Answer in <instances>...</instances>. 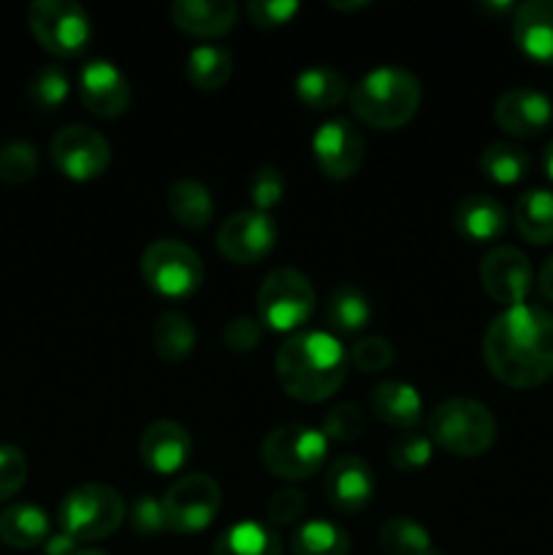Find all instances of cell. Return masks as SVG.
I'll return each mask as SVG.
<instances>
[{"instance_id":"obj_1","label":"cell","mask_w":553,"mask_h":555,"mask_svg":"<svg viewBox=\"0 0 553 555\" xmlns=\"http://www.w3.org/2000/svg\"><path fill=\"white\" fill-rule=\"evenodd\" d=\"M483 358L499 383L529 390L553 377V314L520 304L491 320L483 336Z\"/></svg>"},{"instance_id":"obj_2","label":"cell","mask_w":553,"mask_h":555,"mask_svg":"<svg viewBox=\"0 0 553 555\" xmlns=\"http://www.w3.org/2000/svg\"><path fill=\"white\" fill-rule=\"evenodd\" d=\"M347 356L331 331H298L274 358V374L291 399L318 404L345 383Z\"/></svg>"},{"instance_id":"obj_3","label":"cell","mask_w":553,"mask_h":555,"mask_svg":"<svg viewBox=\"0 0 553 555\" xmlns=\"http://www.w3.org/2000/svg\"><path fill=\"white\" fill-rule=\"evenodd\" d=\"M421 81L399 65H377L350 90V106L363 125L396 130L421 108Z\"/></svg>"},{"instance_id":"obj_4","label":"cell","mask_w":553,"mask_h":555,"mask_svg":"<svg viewBox=\"0 0 553 555\" xmlns=\"http://www.w3.org/2000/svg\"><path fill=\"white\" fill-rule=\"evenodd\" d=\"M428 439L445 453L477 459L497 442V417L477 399H445L428 415Z\"/></svg>"},{"instance_id":"obj_5","label":"cell","mask_w":553,"mask_h":555,"mask_svg":"<svg viewBox=\"0 0 553 555\" xmlns=\"http://www.w3.org/2000/svg\"><path fill=\"white\" fill-rule=\"evenodd\" d=\"M125 513H128V507L112 486L85 482V486L65 493L57 509V520L60 531L74 542H95L114 534L123 526Z\"/></svg>"},{"instance_id":"obj_6","label":"cell","mask_w":553,"mask_h":555,"mask_svg":"<svg viewBox=\"0 0 553 555\" xmlns=\"http://www.w3.org/2000/svg\"><path fill=\"white\" fill-rule=\"evenodd\" d=\"M141 276L160 298L182 301L204 285V260L190 244L157 238L141 255Z\"/></svg>"},{"instance_id":"obj_7","label":"cell","mask_w":553,"mask_h":555,"mask_svg":"<svg viewBox=\"0 0 553 555\" xmlns=\"http://www.w3.org/2000/svg\"><path fill=\"white\" fill-rule=\"evenodd\" d=\"M258 320L263 328L280 331V334H291L298 331L314 312V287L298 269L282 266L266 274L260 282L258 298Z\"/></svg>"},{"instance_id":"obj_8","label":"cell","mask_w":553,"mask_h":555,"mask_svg":"<svg viewBox=\"0 0 553 555\" xmlns=\"http://www.w3.org/2000/svg\"><path fill=\"white\" fill-rule=\"evenodd\" d=\"M329 455V439L318 428L301 426V423H287L266 434L260 444V459L266 469L280 480H307Z\"/></svg>"},{"instance_id":"obj_9","label":"cell","mask_w":553,"mask_h":555,"mask_svg":"<svg viewBox=\"0 0 553 555\" xmlns=\"http://www.w3.org/2000/svg\"><path fill=\"white\" fill-rule=\"evenodd\" d=\"M27 25L47 52L74 57L92 36L90 14L74 0H36L27 9Z\"/></svg>"},{"instance_id":"obj_10","label":"cell","mask_w":553,"mask_h":555,"mask_svg":"<svg viewBox=\"0 0 553 555\" xmlns=\"http://www.w3.org/2000/svg\"><path fill=\"white\" fill-rule=\"evenodd\" d=\"M163 502L168 531L177 534H198L217 518L222 504V491L215 477L204 472H190L171 482Z\"/></svg>"},{"instance_id":"obj_11","label":"cell","mask_w":553,"mask_h":555,"mask_svg":"<svg viewBox=\"0 0 553 555\" xmlns=\"http://www.w3.org/2000/svg\"><path fill=\"white\" fill-rule=\"evenodd\" d=\"M52 160L60 171L74 182H90L98 179L112 163V144L103 133L90 125H65L54 133Z\"/></svg>"},{"instance_id":"obj_12","label":"cell","mask_w":553,"mask_h":555,"mask_svg":"<svg viewBox=\"0 0 553 555\" xmlns=\"http://www.w3.org/2000/svg\"><path fill=\"white\" fill-rule=\"evenodd\" d=\"M312 155L325 177L342 182V179L356 177L358 168L363 166L366 141H363L361 130L347 117L325 119L312 135Z\"/></svg>"},{"instance_id":"obj_13","label":"cell","mask_w":553,"mask_h":555,"mask_svg":"<svg viewBox=\"0 0 553 555\" xmlns=\"http://www.w3.org/2000/svg\"><path fill=\"white\" fill-rule=\"evenodd\" d=\"M280 228L269 211L244 209L228 217L217 231V247L228 260L239 266H249L263 260L274 249Z\"/></svg>"},{"instance_id":"obj_14","label":"cell","mask_w":553,"mask_h":555,"mask_svg":"<svg viewBox=\"0 0 553 555\" xmlns=\"http://www.w3.org/2000/svg\"><path fill=\"white\" fill-rule=\"evenodd\" d=\"M480 282L488 298L502 307H520L535 285L529 258L515 247H493L480 260Z\"/></svg>"},{"instance_id":"obj_15","label":"cell","mask_w":553,"mask_h":555,"mask_svg":"<svg viewBox=\"0 0 553 555\" xmlns=\"http://www.w3.org/2000/svg\"><path fill=\"white\" fill-rule=\"evenodd\" d=\"M493 122L515 139H535L553 122V101L531 87H513L493 103Z\"/></svg>"},{"instance_id":"obj_16","label":"cell","mask_w":553,"mask_h":555,"mask_svg":"<svg viewBox=\"0 0 553 555\" xmlns=\"http://www.w3.org/2000/svg\"><path fill=\"white\" fill-rule=\"evenodd\" d=\"M377 482H374V472L361 455L347 453L331 461L325 469L323 493L329 504L339 513H361L372 504Z\"/></svg>"},{"instance_id":"obj_17","label":"cell","mask_w":553,"mask_h":555,"mask_svg":"<svg viewBox=\"0 0 553 555\" xmlns=\"http://www.w3.org/2000/svg\"><path fill=\"white\" fill-rule=\"evenodd\" d=\"M79 92L95 117L117 119L130 108V81L112 60H90L79 70Z\"/></svg>"},{"instance_id":"obj_18","label":"cell","mask_w":553,"mask_h":555,"mask_svg":"<svg viewBox=\"0 0 553 555\" xmlns=\"http://www.w3.org/2000/svg\"><path fill=\"white\" fill-rule=\"evenodd\" d=\"M139 455L155 475H177L193 455V437L177 421H155L141 434Z\"/></svg>"},{"instance_id":"obj_19","label":"cell","mask_w":553,"mask_h":555,"mask_svg":"<svg viewBox=\"0 0 553 555\" xmlns=\"http://www.w3.org/2000/svg\"><path fill=\"white\" fill-rule=\"evenodd\" d=\"M513 41L526 57L553 65V0H526L515 5Z\"/></svg>"},{"instance_id":"obj_20","label":"cell","mask_w":553,"mask_h":555,"mask_svg":"<svg viewBox=\"0 0 553 555\" xmlns=\"http://www.w3.org/2000/svg\"><path fill=\"white\" fill-rule=\"evenodd\" d=\"M510 215L502 201L488 193H472L455 204L453 225L466 242H493L507 231Z\"/></svg>"},{"instance_id":"obj_21","label":"cell","mask_w":553,"mask_h":555,"mask_svg":"<svg viewBox=\"0 0 553 555\" xmlns=\"http://www.w3.org/2000/svg\"><path fill=\"white\" fill-rule=\"evenodd\" d=\"M236 16L233 0H177L171 5L173 25L195 38L226 36L236 25Z\"/></svg>"},{"instance_id":"obj_22","label":"cell","mask_w":553,"mask_h":555,"mask_svg":"<svg viewBox=\"0 0 553 555\" xmlns=\"http://www.w3.org/2000/svg\"><path fill=\"white\" fill-rule=\"evenodd\" d=\"M369 410L374 412L377 421L401 428V431H415L417 423L423 421L421 393L401 379H385V383L374 385L369 393Z\"/></svg>"},{"instance_id":"obj_23","label":"cell","mask_w":553,"mask_h":555,"mask_svg":"<svg viewBox=\"0 0 553 555\" xmlns=\"http://www.w3.org/2000/svg\"><path fill=\"white\" fill-rule=\"evenodd\" d=\"M296 98L312 112H329L347 98V79L334 65H307L293 81Z\"/></svg>"},{"instance_id":"obj_24","label":"cell","mask_w":553,"mask_h":555,"mask_svg":"<svg viewBox=\"0 0 553 555\" xmlns=\"http://www.w3.org/2000/svg\"><path fill=\"white\" fill-rule=\"evenodd\" d=\"M211 555H282V542L274 526L244 518L217 537Z\"/></svg>"},{"instance_id":"obj_25","label":"cell","mask_w":553,"mask_h":555,"mask_svg":"<svg viewBox=\"0 0 553 555\" xmlns=\"http://www.w3.org/2000/svg\"><path fill=\"white\" fill-rule=\"evenodd\" d=\"M0 540L16 551L47 545L49 518L41 507L27 502H16L0 513Z\"/></svg>"},{"instance_id":"obj_26","label":"cell","mask_w":553,"mask_h":555,"mask_svg":"<svg viewBox=\"0 0 553 555\" xmlns=\"http://www.w3.org/2000/svg\"><path fill=\"white\" fill-rule=\"evenodd\" d=\"M166 206L171 211L173 220L190 231H201L215 217V198H211L209 188L201 184L198 179H179L168 188Z\"/></svg>"},{"instance_id":"obj_27","label":"cell","mask_w":553,"mask_h":555,"mask_svg":"<svg viewBox=\"0 0 553 555\" xmlns=\"http://www.w3.org/2000/svg\"><path fill=\"white\" fill-rule=\"evenodd\" d=\"M513 220L520 238L535 247L553 242V193L551 190H526L513 206Z\"/></svg>"},{"instance_id":"obj_28","label":"cell","mask_w":553,"mask_h":555,"mask_svg":"<svg viewBox=\"0 0 553 555\" xmlns=\"http://www.w3.org/2000/svg\"><path fill=\"white\" fill-rule=\"evenodd\" d=\"M372 320L369 296L356 285H339L325 301V323L334 334H358Z\"/></svg>"},{"instance_id":"obj_29","label":"cell","mask_w":553,"mask_h":555,"mask_svg":"<svg viewBox=\"0 0 553 555\" xmlns=\"http://www.w3.org/2000/svg\"><path fill=\"white\" fill-rule=\"evenodd\" d=\"M195 345H198V334H195V325L188 314L163 312L152 325V347L163 361H184L188 356H193Z\"/></svg>"},{"instance_id":"obj_30","label":"cell","mask_w":553,"mask_h":555,"mask_svg":"<svg viewBox=\"0 0 553 555\" xmlns=\"http://www.w3.org/2000/svg\"><path fill=\"white\" fill-rule=\"evenodd\" d=\"M293 555H350V534L331 520H304L291 537Z\"/></svg>"},{"instance_id":"obj_31","label":"cell","mask_w":553,"mask_h":555,"mask_svg":"<svg viewBox=\"0 0 553 555\" xmlns=\"http://www.w3.org/2000/svg\"><path fill=\"white\" fill-rule=\"evenodd\" d=\"M529 152L518 144H510V141H493L480 152L483 177L491 179L493 184H502V188L520 182L529 173Z\"/></svg>"},{"instance_id":"obj_32","label":"cell","mask_w":553,"mask_h":555,"mask_svg":"<svg viewBox=\"0 0 553 555\" xmlns=\"http://www.w3.org/2000/svg\"><path fill=\"white\" fill-rule=\"evenodd\" d=\"M233 76V54L220 43H201L188 54V79L198 90H220Z\"/></svg>"},{"instance_id":"obj_33","label":"cell","mask_w":553,"mask_h":555,"mask_svg":"<svg viewBox=\"0 0 553 555\" xmlns=\"http://www.w3.org/2000/svg\"><path fill=\"white\" fill-rule=\"evenodd\" d=\"M380 545H383L385 555H445L434 545L432 534L415 518H407V515L385 520L383 529H380Z\"/></svg>"},{"instance_id":"obj_34","label":"cell","mask_w":553,"mask_h":555,"mask_svg":"<svg viewBox=\"0 0 553 555\" xmlns=\"http://www.w3.org/2000/svg\"><path fill=\"white\" fill-rule=\"evenodd\" d=\"M70 92L68 74H65L60 65H43L33 74L30 85H27V98L36 108L41 112H54L57 106H63L65 98Z\"/></svg>"},{"instance_id":"obj_35","label":"cell","mask_w":553,"mask_h":555,"mask_svg":"<svg viewBox=\"0 0 553 555\" xmlns=\"http://www.w3.org/2000/svg\"><path fill=\"white\" fill-rule=\"evenodd\" d=\"M38 173V150L30 141H9L0 146V179L5 184H25Z\"/></svg>"},{"instance_id":"obj_36","label":"cell","mask_w":553,"mask_h":555,"mask_svg":"<svg viewBox=\"0 0 553 555\" xmlns=\"http://www.w3.org/2000/svg\"><path fill=\"white\" fill-rule=\"evenodd\" d=\"M432 455H434L432 439H428V434H421V431H401L388 448V461L399 472L423 469V466L432 461Z\"/></svg>"},{"instance_id":"obj_37","label":"cell","mask_w":553,"mask_h":555,"mask_svg":"<svg viewBox=\"0 0 553 555\" xmlns=\"http://www.w3.org/2000/svg\"><path fill=\"white\" fill-rule=\"evenodd\" d=\"M363 428H366V417H363L361 406L352 401L331 406L323 417V434L329 442H356Z\"/></svg>"},{"instance_id":"obj_38","label":"cell","mask_w":553,"mask_h":555,"mask_svg":"<svg viewBox=\"0 0 553 555\" xmlns=\"http://www.w3.org/2000/svg\"><path fill=\"white\" fill-rule=\"evenodd\" d=\"M396 347L383 336H363L350 350V363L363 374H377L394 366Z\"/></svg>"},{"instance_id":"obj_39","label":"cell","mask_w":553,"mask_h":555,"mask_svg":"<svg viewBox=\"0 0 553 555\" xmlns=\"http://www.w3.org/2000/svg\"><path fill=\"white\" fill-rule=\"evenodd\" d=\"M285 195V177H282L280 168L274 166H260L258 171L249 179V201H253V209L258 211H271Z\"/></svg>"},{"instance_id":"obj_40","label":"cell","mask_w":553,"mask_h":555,"mask_svg":"<svg viewBox=\"0 0 553 555\" xmlns=\"http://www.w3.org/2000/svg\"><path fill=\"white\" fill-rule=\"evenodd\" d=\"M128 518H130V529L136 531L139 537H152L166 531V513H163V502L152 493H141L130 502L128 507Z\"/></svg>"},{"instance_id":"obj_41","label":"cell","mask_w":553,"mask_h":555,"mask_svg":"<svg viewBox=\"0 0 553 555\" xmlns=\"http://www.w3.org/2000/svg\"><path fill=\"white\" fill-rule=\"evenodd\" d=\"M27 480V459L14 444H0V502L16 496Z\"/></svg>"},{"instance_id":"obj_42","label":"cell","mask_w":553,"mask_h":555,"mask_svg":"<svg viewBox=\"0 0 553 555\" xmlns=\"http://www.w3.org/2000/svg\"><path fill=\"white\" fill-rule=\"evenodd\" d=\"M301 11L298 0H249L247 16L253 25L271 30V27L287 25Z\"/></svg>"},{"instance_id":"obj_43","label":"cell","mask_w":553,"mask_h":555,"mask_svg":"<svg viewBox=\"0 0 553 555\" xmlns=\"http://www.w3.org/2000/svg\"><path fill=\"white\" fill-rule=\"evenodd\" d=\"M307 513V496L296 488H282L274 496L269 499V507H266V515H269V526H293L304 518Z\"/></svg>"},{"instance_id":"obj_44","label":"cell","mask_w":553,"mask_h":555,"mask_svg":"<svg viewBox=\"0 0 553 555\" xmlns=\"http://www.w3.org/2000/svg\"><path fill=\"white\" fill-rule=\"evenodd\" d=\"M222 341L233 352H249L263 341V323L258 318H236L222 331Z\"/></svg>"},{"instance_id":"obj_45","label":"cell","mask_w":553,"mask_h":555,"mask_svg":"<svg viewBox=\"0 0 553 555\" xmlns=\"http://www.w3.org/2000/svg\"><path fill=\"white\" fill-rule=\"evenodd\" d=\"M79 551V542H74L70 537H65L63 531L54 537H49L47 545H43V555H76Z\"/></svg>"},{"instance_id":"obj_46","label":"cell","mask_w":553,"mask_h":555,"mask_svg":"<svg viewBox=\"0 0 553 555\" xmlns=\"http://www.w3.org/2000/svg\"><path fill=\"white\" fill-rule=\"evenodd\" d=\"M537 291L548 304H553V255L542 263L540 274H537Z\"/></svg>"},{"instance_id":"obj_47","label":"cell","mask_w":553,"mask_h":555,"mask_svg":"<svg viewBox=\"0 0 553 555\" xmlns=\"http://www.w3.org/2000/svg\"><path fill=\"white\" fill-rule=\"evenodd\" d=\"M542 168H545L548 179L553 182V141L545 146V152H542Z\"/></svg>"},{"instance_id":"obj_48","label":"cell","mask_w":553,"mask_h":555,"mask_svg":"<svg viewBox=\"0 0 553 555\" xmlns=\"http://www.w3.org/2000/svg\"><path fill=\"white\" fill-rule=\"evenodd\" d=\"M331 5L342 11H356V9H366L369 0H356V3H336V0H331Z\"/></svg>"},{"instance_id":"obj_49","label":"cell","mask_w":553,"mask_h":555,"mask_svg":"<svg viewBox=\"0 0 553 555\" xmlns=\"http://www.w3.org/2000/svg\"><path fill=\"white\" fill-rule=\"evenodd\" d=\"M76 555H106L103 551H76Z\"/></svg>"}]
</instances>
